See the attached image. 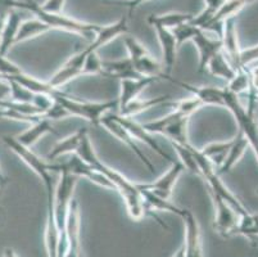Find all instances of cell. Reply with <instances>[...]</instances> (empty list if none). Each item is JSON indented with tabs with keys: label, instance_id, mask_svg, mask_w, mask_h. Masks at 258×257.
<instances>
[{
	"label": "cell",
	"instance_id": "obj_3",
	"mask_svg": "<svg viewBox=\"0 0 258 257\" xmlns=\"http://www.w3.org/2000/svg\"><path fill=\"white\" fill-rule=\"evenodd\" d=\"M23 11L31 12L32 14H35V17H37L39 20L43 21L44 23H46L50 27V30L51 28H57V30H63V31L79 35V36L84 37L88 42L93 41L95 34L99 31L100 28L99 25L77 21L75 18L67 17L63 13H46V12L41 11L39 4L32 2V0L23 2Z\"/></svg>",
	"mask_w": 258,
	"mask_h": 257
},
{
	"label": "cell",
	"instance_id": "obj_38",
	"mask_svg": "<svg viewBox=\"0 0 258 257\" xmlns=\"http://www.w3.org/2000/svg\"><path fill=\"white\" fill-rule=\"evenodd\" d=\"M236 234L244 235L250 240H258V215H253L248 212L247 215L241 216Z\"/></svg>",
	"mask_w": 258,
	"mask_h": 257
},
{
	"label": "cell",
	"instance_id": "obj_50",
	"mask_svg": "<svg viewBox=\"0 0 258 257\" xmlns=\"http://www.w3.org/2000/svg\"><path fill=\"white\" fill-rule=\"evenodd\" d=\"M7 17H8V12L7 13H0V35H2V32L4 30V26H6Z\"/></svg>",
	"mask_w": 258,
	"mask_h": 257
},
{
	"label": "cell",
	"instance_id": "obj_47",
	"mask_svg": "<svg viewBox=\"0 0 258 257\" xmlns=\"http://www.w3.org/2000/svg\"><path fill=\"white\" fill-rule=\"evenodd\" d=\"M11 96V85L0 75V100H6Z\"/></svg>",
	"mask_w": 258,
	"mask_h": 257
},
{
	"label": "cell",
	"instance_id": "obj_8",
	"mask_svg": "<svg viewBox=\"0 0 258 257\" xmlns=\"http://www.w3.org/2000/svg\"><path fill=\"white\" fill-rule=\"evenodd\" d=\"M210 194L212 198L213 207H215L213 229L222 237H230V235L236 234L240 216L236 214L233 207L219 195L212 192H210Z\"/></svg>",
	"mask_w": 258,
	"mask_h": 257
},
{
	"label": "cell",
	"instance_id": "obj_7",
	"mask_svg": "<svg viewBox=\"0 0 258 257\" xmlns=\"http://www.w3.org/2000/svg\"><path fill=\"white\" fill-rule=\"evenodd\" d=\"M189 120V117L181 116L180 113L172 110L166 116L156 121L147 122L143 125V127L153 135L165 136L170 143L189 144V139H187Z\"/></svg>",
	"mask_w": 258,
	"mask_h": 257
},
{
	"label": "cell",
	"instance_id": "obj_5",
	"mask_svg": "<svg viewBox=\"0 0 258 257\" xmlns=\"http://www.w3.org/2000/svg\"><path fill=\"white\" fill-rule=\"evenodd\" d=\"M3 141L6 143L7 147L15 153L17 157H20L36 174L37 178L43 181L44 187L46 189V195H53L54 189H55V184H54L53 180V173L57 171V164H50V162L44 161L36 153L32 152L31 148L25 147L23 144H21L20 141L16 139V136H3Z\"/></svg>",
	"mask_w": 258,
	"mask_h": 257
},
{
	"label": "cell",
	"instance_id": "obj_39",
	"mask_svg": "<svg viewBox=\"0 0 258 257\" xmlns=\"http://www.w3.org/2000/svg\"><path fill=\"white\" fill-rule=\"evenodd\" d=\"M172 107L173 111L180 113L181 116L189 117L190 119L197 111H199L202 107H205V106H203V103L197 96L191 95L189 98L181 99V100H177V102L172 103Z\"/></svg>",
	"mask_w": 258,
	"mask_h": 257
},
{
	"label": "cell",
	"instance_id": "obj_9",
	"mask_svg": "<svg viewBox=\"0 0 258 257\" xmlns=\"http://www.w3.org/2000/svg\"><path fill=\"white\" fill-rule=\"evenodd\" d=\"M100 126L104 127L105 130L111 134V135H113L114 138L118 139L121 143H123L126 147H128V149L133 150V152L139 157V160L144 164V166L147 167L151 173H154V165L152 164L151 160L148 159L147 155L140 149L139 145H138V141L134 139V136L131 135V134L128 133L125 127L122 126L116 119H114L113 113L108 112L107 115H104V116L102 117V120H100Z\"/></svg>",
	"mask_w": 258,
	"mask_h": 257
},
{
	"label": "cell",
	"instance_id": "obj_43",
	"mask_svg": "<svg viewBox=\"0 0 258 257\" xmlns=\"http://www.w3.org/2000/svg\"><path fill=\"white\" fill-rule=\"evenodd\" d=\"M22 72V68L8 60L6 56H0V75L3 77H11Z\"/></svg>",
	"mask_w": 258,
	"mask_h": 257
},
{
	"label": "cell",
	"instance_id": "obj_32",
	"mask_svg": "<svg viewBox=\"0 0 258 257\" xmlns=\"http://www.w3.org/2000/svg\"><path fill=\"white\" fill-rule=\"evenodd\" d=\"M49 30H50V27L37 17L23 20L21 22L20 28H18L17 36H16V44L41 36L43 34L48 32Z\"/></svg>",
	"mask_w": 258,
	"mask_h": 257
},
{
	"label": "cell",
	"instance_id": "obj_15",
	"mask_svg": "<svg viewBox=\"0 0 258 257\" xmlns=\"http://www.w3.org/2000/svg\"><path fill=\"white\" fill-rule=\"evenodd\" d=\"M46 198H48V202H46V221L45 229H44V244H45L48 257H58L62 232L58 228L55 216H54V194L46 195Z\"/></svg>",
	"mask_w": 258,
	"mask_h": 257
},
{
	"label": "cell",
	"instance_id": "obj_41",
	"mask_svg": "<svg viewBox=\"0 0 258 257\" xmlns=\"http://www.w3.org/2000/svg\"><path fill=\"white\" fill-rule=\"evenodd\" d=\"M103 74V61L98 56V52H90L88 53L84 62L83 76L86 75H102Z\"/></svg>",
	"mask_w": 258,
	"mask_h": 257
},
{
	"label": "cell",
	"instance_id": "obj_56",
	"mask_svg": "<svg viewBox=\"0 0 258 257\" xmlns=\"http://www.w3.org/2000/svg\"><path fill=\"white\" fill-rule=\"evenodd\" d=\"M2 187H3V185H2V183H0V194H2Z\"/></svg>",
	"mask_w": 258,
	"mask_h": 257
},
{
	"label": "cell",
	"instance_id": "obj_53",
	"mask_svg": "<svg viewBox=\"0 0 258 257\" xmlns=\"http://www.w3.org/2000/svg\"><path fill=\"white\" fill-rule=\"evenodd\" d=\"M0 120H6V112L3 108H0Z\"/></svg>",
	"mask_w": 258,
	"mask_h": 257
},
{
	"label": "cell",
	"instance_id": "obj_49",
	"mask_svg": "<svg viewBox=\"0 0 258 257\" xmlns=\"http://www.w3.org/2000/svg\"><path fill=\"white\" fill-rule=\"evenodd\" d=\"M3 257H20L18 253L16 252L15 248H12V247H6L3 249Z\"/></svg>",
	"mask_w": 258,
	"mask_h": 257
},
{
	"label": "cell",
	"instance_id": "obj_16",
	"mask_svg": "<svg viewBox=\"0 0 258 257\" xmlns=\"http://www.w3.org/2000/svg\"><path fill=\"white\" fill-rule=\"evenodd\" d=\"M62 165L67 171H70L71 174L76 175L77 178L86 179V180L97 184V185H99V187L102 188L114 189L113 185L111 184V181L108 180L105 176H103L100 173H98L97 170H94L93 167L89 164H86L84 160L80 159L76 153H75V155H71V159Z\"/></svg>",
	"mask_w": 258,
	"mask_h": 257
},
{
	"label": "cell",
	"instance_id": "obj_19",
	"mask_svg": "<svg viewBox=\"0 0 258 257\" xmlns=\"http://www.w3.org/2000/svg\"><path fill=\"white\" fill-rule=\"evenodd\" d=\"M127 18L121 17L118 21H116L112 25L107 26H100L99 31L95 34V37L93 39V41H90L88 44V46H85L86 52L90 53V52H98L102 46L107 45L111 41H113L116 37L121 36V35H125L127 32Z\"/></svg>",
	"mask_w": 258,
	"mask_h": 257
},
{
	"label": "cell",
	"instance_id": "obj_55",
	"mask_svg": "<svg viewBox=\"0 0 258 257\" xmlns=\"http://www.w3.org/2000/svg\"><path fill=\"white\" fill-rule=\"evenodd\" d=\"M80 257H85V254H84V252H81V254H80Z\"/></svg>",
	"mask_w": 258,
	"mask_h": 257
},
{
	"label": "cell",
	"instance_id": "obj_6",
	"mask_svg": "<svg viewBox=\"0 0 258 257\" xmlns=\"http://www.w3.org/2000/svg\"><path fill=\"white\" fill-rule=\"evenodd\" d=\"M57 173H59V179L54 189V216L58 228L63 234L70 206L74 201V193L80 178L67 171L62 164H57Z\"/></svg>",
	"mask_w": 258,
	"mask_h": 257
},
{
	"label": "cell",
	"instance_id": "obj_48",
	"mask_svg": "<svg viewBox=\"0 0 258 257\" xmlns=\"http://www.w3.org/2000/svg\"><path fill=\"white\" fill-rule=\"evenodd\" d=\"M145 2H149V0H128L126 2V6L128 8V14H133V12L138 8L139 6H142Z\"/></svg>",
	"mask_w": 258,
	"mask_h": 257
},
{
	"label": "cell",
	"instance_id": "obj_26",
	"mask_svg": "<svg viewBox=\"0 0 258 257\" xmlns=\"http://www.w3.org/2000/svg\"><path fill=\"white\" fill-rule=\"evenodd\" d=\"M170 95H161L156 96V98H148V99H142L137 98L134 99L133 102H130L128 105H126L123 108H119L118 115L122 117H130L134 119V116L140 115L143 112H147V111L152 110V108L157 107V106L167 105L170 102Z\"/></svg>",
	"mask_w": 258,
	"mask_h": 257
},
{
	"label": "cell",
	"instance_id": "obj_44",
	"mask_svg": "<svg viewBox=\"0 0 258 257\" xmlns=\"http://www.w3.org/2000/svg\"><path fill=\"white\" fill-rule=\"evenodd\" d=\"M255 62H258V44L241 50L239 67H249Z\"/></svg>",
	"mask_w": 258,
	"mask_h": 257
},
{
	"label": "cell",
	"instance_id": "obj_42",
	"mask_svg": "<svg viewBox=\"0 0 258 257\" xmlns=\"http://www.w3.org/2000/svg\"><path fill=\"white\" fill-rule=\"evenodd\" d=\"M197 28L194 25H191L190 22L184 23V25H180L179 27H176L172 30V34L175 36L176 42H177V46H181L184 42L191 41V37L196 34Z\"/></svg>",
	"mask_w": 258,
	"mask_h": 257
},
{
	"label": "cell",
	"instance_id": "obj_23",
	"mask_svg": "<svg viewBox=\"0 0 258 257\" xmlns=\"http://www.w3.org/2000/svg\"><path fill=\"white\" fill-rule=\"evenodd\" d=\"M22 21L20 9H12L8 12L6 26L0 35V56L7 57L12 46L16 45V36H17L18 28Z\"/></svg>",
	"mask_w": 258,
	"mask_h": 257
},
{
	"label": "cell",
	"instance_id": "obj_36",
	"mask_svg": "<svg viewBox=\"0 0 258 257\" xmlns=\"http://www.w3.org/2000/svg\"><path fill=\"white\" fill-rule=\"evenodd\" d=\"M226 90L235 95H240L243 93H249L250 90V77L247 67L236 68L235 75L229 82H227Z\"/></svg>",
	"mask_w": 258,
	"mask_h": 257
},
{
	"label": "cell",
	"instance_id": "obj_24",
	"mask_svg": "<svg viewBox=\"0 0 258 257\" xmlns=\"http://www.w3.org/2000/svg\"><path fill=\"white\" fill-rule=\"evenodd\" d=\"M49 133L55 134V130H54L53 126H51V121L45 119V117H41V119L37 120L36 122L30 124L29 129H26L25 131L18 134V135L16 136V139L20 141L21 144L25 145V147L31 148L32 145L36 144L40 139Z\"/></svg>",
	"mask_w": 258,
	"mask_h": 257
},
{
	"label": "cell",
	"instance_id": "obj_51",
	"mask_svg": "<svg viewBox=\"0 0 258 257\" xmlns=\"http://www.w3.org/2000/svg\"><path fill=\"white\" fill-rule=\"evenodd\" d=\"M172 257H185V248H184V246H182V244H181V247H180V248L177 249L175 253H173Z\"/></svg>",
	"mask_w": 258,
	"mask_h": 257
},
{
	"label": "cell",
	"instance_id": "obj_10",
	"mask_svg": "<svg viewBox=\"0 0 258 257\" xmlns=\"http://www.w3.org/2000/svg\"><path fill=\"white\" fill-rule=\"evenodd\" d=\"M88 56V52L85 48L79 50L77 53L72 54L69 60L66 61L53 74V76L49 80V85L51 88L62 90L63 86L70 84L71 81L76 80L77 77L83 76V68L85 58Z\"/></svg>",
	"mask_w": 258,
	"mask_h": 257
},
{
	"label": "cell",
	"instance_id": "obj_18",
	"mask_svg": "<svg viewBox=\"0 0 258 257\" xmlns=\"http://www.w3.org/2000/svg\"><path fill=\"white\" fill-rule=\"evenodd\" d=\"M222 50L226 54L231 65L235 68H239V61H240V54L243 49L240 48L238 37V30H236L235 18H230L225 21L222 26Z\"/></svg>",
	"mask_w": 258,
	"mask_h": 257
},
{
	"label": "cell",
	"instance_id": "obj_17",
	"mask_svg": "<svg viewBox=\"0 0 258 257\" xmlns=\"http://www.w3.org/2000/svg\"><path fill=\"white\" fill-rule=\"evenodd\" d=\"M199 54V71H205L212 57L222 50L221 37H212L206 34L205 30L197 28L196 34L191 37Z\"/></svg>",
	"mask_w": 258,
	"mask_h": 257
},
{
	"label": "cell",
	"instance_id": "obj_1",
	"mask_svg": "<svg viewBox=\"0 0 258 257\" xmlns=\"http://www.w3.org/2000/svg\"><path fill=\"white\" fill-rule=\"evenodd\" d=\"M76 155L79 156L80 159L84 160L86 164L90 165L94 170H97L98 173H100L103 176H105L108 180L111 181L114 190H117V192L119 193V195H121L123 202H125L128 216H130L133 220L140 221L147 215H151L152 218L156 219L157 223H158L159 225L163 226L165 229H167V225H166L165 223H162L161 219H159L156 214H153L151 210L148 209L144 199H143L140 189L138 188V184L128 180L125 175H122V174L118 173L117 170L112 169V167H109L108 165H105L102 160H99L97 152L94 149V145L93 143H91L89 133H86L85 135H84L83 141H81V144H80Z\"/></svg>",
	"mask_w": 258,
	"mask_h": 257
},
{
	"label": "cell",
	"instance_id": "obj_2",
	"mask_svg": "<svg viewBox=\"0 0 258 257\" xmlns=\"http://www.w3.org/2000/svg\"><path fill=\"white\" fill-rule=\"evenodd\" d=\"M55 102L59 103L67 112L70 117H79L85 121L100 126V120L108 112L118 106V100H108V102H88L70 95L62 90H55L51 95Z\"/></svg>",
	"mask_w": 258,
	"mask_h": 257
},
{
	"label": "cell",
	"instance_id": "obj_13",
	"mask_svg": "<svg viewBox=\"0 0 258 257\" xmlns=\"http://www.w3.org/2000/svg\"><path fill=\"white\" fill-rule=\"evenodd\" d=\"M163 79H167L172 84L179 85L180 88L190 91L191 95L197 98L203 103V106H217V107L225 108V89L217 88V86H196L189 82L180 81V80L172 79L170 75L163 74Z\"/></svg>",
	"mask_w": 258,
	"mask_h": 257
},
{
	"label": "cell",
	"instance_id": "obj_21",
	"mask_svg": "<svg viewBox=\"0 0 258 257\" xmlns=\"http://www.w3.org/2000/svg\"><path fill=\"white\" fill-rule=\"evenodd\" d=\"M153 28L157 34V37H158L159 45H161L165 74L170 75L171 71L175 67L176 56H177V49H179V46H177V42H176V39L175 36H173L172 31L162 27Z\"/></svg>",
	"mask_w": 258,
	"mask_h": 257
},
{
	"label": "cell",
	"instance_id": "obj_4",
	"mask_svg": "<svg viewBox=\"0 0 258 257\" xmlns=\"http://www.w3.org/2000/svg\"><path fill=\"white\" fill-rule=\"evenodd\" d=\"M255 99L249 98L247 108L239 100V96L231 94L225 88V108L233 113L239 130L248 139L249 147L258 160V119L255 116Z\"/></svg>",
	"mask_w": 258,
	"mask_h": 257
},
{
	"label": "cell",
	"instance_id": "obj_54",
	"mask_svg": "<svg viewBox=\"0 0 258 257\" xmlns=\"http://www.w3.org/2000/svg\"><path fill=\"white\" fill-rule=\"evenodd\" d=\"M248 2H249V4H252V3H254L255 0H248Z\"/></svg>",
	"mask_w": 258,
	"mask_h": 257
},
{
	"label": "cell",
	"instance_id": "obj_35",
	"mask_svg": "<svg viewBox=\"0 0 258 257\" xmlns=\"http://www.w3.org/2000/svg\"><path fill=\"white\" fill-rule=\"evenodd\" d=\"M172 148L175 149L176 155L179 157V161L181 162L184 169L190 171L191 174H196L199 176V166L196 159V148L190 144H179V143H171Z\"/></svg>",
	"mask_w": 258,
	"mask_h": 257
},
{
	"label": "cell",
	"instance_id": "obj_52",
	"mask_svg": "<svg viewBox=\"0 0 258 257\" xmlns=\"http://www.w3.org/2000/svg\"><path fill=\"white\" fill-rule=\"evenodd\" d=\"M0 183H2V185H4V184L7 183L6 176H4V174H3V171H2V169H0Z\"/></svg>",
	"mask_w": 258,
	"mask_h": 257
},
{
	"label": "cell",
	"instance_id": "obj_45",
	"mask_svg": "<svg viewBox=\"0 0 258 257\" xmlns=\"http://www.w3.org/2000/svg\"><path fill=\"white\" fill-rule=\"evenodd\" d=\"M66 2L67 0H45L43 4H39V6L41 11L46 12V13L59 14L63 12Z\"/></svg>",
	"mask_w": 258,
	"mask_h": 257
},
{
	"label": "cell",
	"instance_id": "obj_14",
	"mask_svg": "<svg viewBox=\"0 0 258 257\" xmlns=\"http://www.w3.org/2000/svg\"><path fill=\"white\" fill-rule=\"evenodd\" d=\"M113 116H114V119H116L117 121H118L119 124L125 127L126 130H127L128 133L134 136V139H135V140L142 141V143L147 144L148 147L151 148V149H153L157 155L161 156L162 159L168 160L170 162L175 161V160H173L165 149H162L161 145L158 144V141L154 139L153 134L148 133L144 127H143L142 124H138L137 121H134V119H130V117L119 116L118 113H113Z\"/></svg>",
	"mask_w": 258,
	"mask_h": 257
},
{
	"label": "cell",
	"instance_id": "obj_12",
	"mask_svg": "<svg viewBox=\"0 0 258 257\" xmlns=\"http://www.w3.org/2000/svg\"><path fill=\"white\" fill-rule=\"evenodd\" d=\"M184 166H182L181 162L177 160V161L171 162L170 169L166 171L163 175L159 176L158 179L153 181V183L149 184H139L140 187L144 188V189L151 190L152 193H154L156 195H158L159 198H163V199H167L170 201L171 197L173 194V189H175V185L177 183V180L180 179V176L184 173Z\"/></svg>",
	"mask_w": 258,
	"mask_h": 257
},
{
	"label": "cell",
	"instance_id": "obj_33",
	"mask_svg": "<svg viewBox=\"0 0 258 257\" xmlns=\"http://www.w3.org/2000/svg\"><path fill=\"white\" fill-rule=\"evenodd\" d=\"M131 63H133L135 72H137L139 76L157 77V79H161V77L163 76V74H165L163 65H162L157 58L152 57L151 54H147V56L142 57L140 60Z\"/></svg>",
	"mask_w": 258,
	"mask_h": 257
},
{
	"label": "cell",
	"instance_id": "obj_28",
	"mask_svg": "<svg viewBox=\"0 0 258 257\" xmlns=\"http://www.w3.org/2000/svg\"><path fill=\"white\" fill-rule=\"evenodd\" d=\"M247 6H249L248 0H225V3L222 4L221 8L216 12L211 22L206 27V31L207 30H215L216 31V26H221L222 27L225 21L230 20V18H235L236 14Z\"/></svg>",
	"mask_w": 258,
	"mask_h": 257
},
{
	"label": "cell",
	"instance_id": "obj_27",
	"mask_svg": "<svg viewBox=\"0 0 258 257\" xmlns=\"http://www.w3.org/2000/svg\"><path fill=\"white\" fill-rule=\"evenodd\" d=\"M6 80H12V81L17 82L18 85H21L22 88H25L26 90L30 91L34 95H49L51 96L53 93L57 89L51 88L48 81H43V80L36 79V77L31 76V75H27L25 72H21V74L15 75V76L11 77H3Z\"/></svg>",
	"mask_w": 258,
	"mask_h": 257
},
{
	"label": "cell",
	"instance_id": "obj_29",
	"mask_svg": "<svg viewBox=\"0 0 258 257\" xmlns=\"http://www.w3.org/2000/svg\"><path fill=\"white\" fill-rule=\"evenodd\" d=\"M193 14L181 13V12H170L165 14H151L148 17V23L152 27H162L172 31L173 28L179 27L180 25L190 22L193 20Z\"/></svg>",
	"mask_w": 258,
	"mask_h": 257
},
{
	"label": "cell",
	"instance_id": "obj_40",
	"mask_svg": "<svg viewBox=\"0 0 258 257\" xmlns=\"http://www.w3.org/2000/svg\"><path fill=\"white\" fill-rule=\"evenodd\" d=\"M123 44H125L126 50H127L128 54V60H130L131 62H135V61L140 60L142 57L149 54L148 49L143 45L139 40L135 39L134 36L123 37Z\"/></svg>",
	"mask_w": 258,
	"mask_h": 257
},
{
	"label": "cell",
	"instance_id": "obj_31",
	"mask_svg": "<svg viewBox=\"0 0 258 257\" xmlns=\"http://www.w3.org/2000/svg\"><path fill=\"white\" fill-rule=\"evenodd\" d=\"M206 70L215 77H219V79L229 82L230 80L233 79L234 75H235L236 68L231 65V62L229 61L226 54L224 53V50H221L211 58Z\"/></svg>",
	"mask_w": 258,
	"mask_h": 257
},
{
	"label": "cell",
	"instance_id": "obj_20",
	"mask_svg": "<svg viewBox=\"0 0 258 257\" xmlns=\"http://www.w3.org/2000/svg\"><path fill=\"white\" fill-rule=\"evenodd\" d=\"M157 77H137V79H125L119 81V96L117 108H123L126 105L139 98L140 94L151 84L156 82Z\"/></svg>",
	"mask_w": 258,
	"mask_h": 257
},
{
	"label": "cell",
	"instance_id": "obj_34",
	"mask_svg": "<svg viewBox=\"0 0 258 257\" xmlns=\"http://www.w3.org/2000/svg\"><path fill=\"white\" fill-rule=\"evenodd\" d=\"M231 141H233V139L222 141H213V143H210V144L205 145V147L202 148L201 152L202 155L206 156L215 165L216 169H219L222 165V162H224L227 152H229Z\"/></svg>",
	"mask_w": 258,
	"mask_h": 257
},
{
	"label": "cell",
	"instance_id": "obj_46",
	"mask_svg": "<svg viewBox=\"0 0 258 257\" xmlns=\"http://www.w3.org/2000/svg\"><path fill=\"white\" fill-rule=\"evenodd\" d=\"M248 68L250 77V90L249 93L257 94L258 93V66H250Z\"/></svg>",
	"mask_w": 258,
	"mask_h": 257
},
{
	"label": "cell",
	"instance_id": "obj_22",
	"mask_svg": "<svg viewBox=\"0 0 258 257\" xmlns=\"http://www.w3.org/2000/svg\"><path fill=\"white\" fill-rule=\"evenodd\" d=\"M248 148H249L248 139L244 136V134L240 130H238V134H236V136L231 141V145H230V149L227 152L226 157H225L224 162L217 169V174L221 176L224 174L230 173L240 162V160L244 157Z\"/></svg>",
	"mask_w": 258,
	"mask_h": 257
},
{
	"label": "cell",
	"instance_id": "obj_30",
	"mask_svg": "<svg viewBox=\"0 0 258 257\" xmlns=\"http://www.w3.org/2000/svg\"><path fill=\"white\" fill-rule=\"evenodd\" d=\"M103 76L111 77V79H137L143 77L135 72L131 61L128 60H118V61H103Z\"/></svg>",
	"mask_w": 258,
	"mask_h": 257
},
{
	"label": "cell",
	"instance_id": "obj_37",
	"mask_svg": "<svg viewBox=\"0 0 258 257\" xmlns=\"http://www.w3.org/2000/svg\"><path fill=\"white\" fill-rule=\"evenodd\" d=\"M205 2V9L198 14V16H194L193 20L190 21L191 25H194L196 27L201 28V30H205L208 26V23L211 22V20L213 18V16L216 14V12L221 8L222 4L225 3V0H203Z\"/></svg>",
	"mask_w": 258,
	"mask_h": 257
},
{
	"label": "cell",
	"instance_id": "obj_11",
	"mask_svg": "<svg viewBox=\"0 0 258 257\" xmlns=\"http://www.w3.org/2000/svg\"><path fill=\"white\" fill-rule=\"evenodd\" d=\"M181 220L184 221L185 237L184 246L185 257H203V244H202L201 225L190 210L182 209Z\"/></svg>",
	"mask_w": 258,
	"mask_h": 257
},
{
	"label": "cell",
	"instance_id": "obj_25",
	"mask_svg": "<svg viewBox=\"0 0 258 257\" xmlns=\"http://www.w3.org/2000/svg\"><path fill=\"white\" fill-rule=\"evenodd\" d=\"M88 133L86 129H79L75 133L70 134L69 136L63 138L62 140L57 141L55 144L53 145V148L50 149V152L48 153V160H58L60 159L62 156L66 155H75L79 149L81 141H83L84 135Z\"/></svg>",
	"mask_w": 258,
	"mask_h": 257
}]
</instances>
